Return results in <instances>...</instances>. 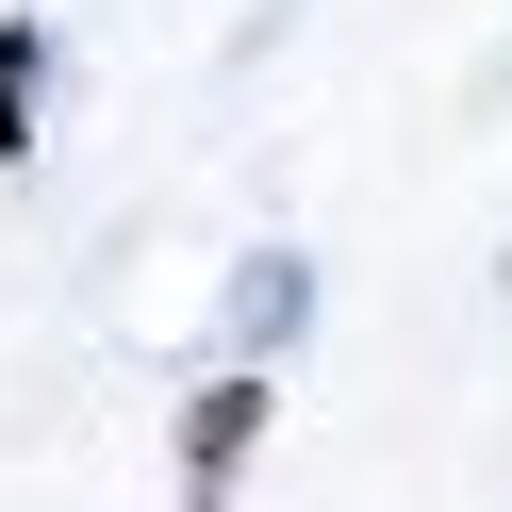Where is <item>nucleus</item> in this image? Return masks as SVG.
I'll return each mask as SVG.
<instances>
[{"label": "nucleus", "instance_id": "nucleus-2", "mask_svg": "<svg viewBox=\"0 0 512 512\" xmlns=\"http://www.w3.org/2000/svg\"><path fill=\"white\" fill-rule=\"evenodd\" d=\"M34 133V34H0V149Z\"/></svg>", "mask_w": 512, "mask_h": 512}, {"label": "nucleus", "instance_id": "nucleus-1", "mask_svg": "<svg viewBox=\"0 0 512 512\" xmlns=\"http://www.w3.org/2000/svg\"><path fill=\"white\" fill-rule=\"evenodd\" d=\"M248 413H265V397H248V380H232V397L199 413V496H215V479H232V446H248Z\"/></svg>", "mask_w": 512, "mask_h": 512}]
</instances>
